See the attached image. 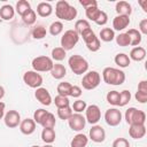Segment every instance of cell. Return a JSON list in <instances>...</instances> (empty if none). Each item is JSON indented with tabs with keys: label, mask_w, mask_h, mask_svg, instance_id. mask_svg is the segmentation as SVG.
I'll return each mask as SVG.
<instances>
[{
	"label": "cell",
	"mask_w": 147,
	"mask_h": 147,
	"mask_svg": "<svg viewBox=\"0 0 147 147\" xmlns=\"http://www.w3.org/2000/svg\"><path fill=\"white\" fill-rule=\"evenodd\" d=\"M102 78L106 84L118 86L125 82V72L117 68L107 67L102 71Z\"/></svg>",
	"instance_id": "obj_1"
},
{
	"label": "cell",
	"mask_w": 147,
	"mask_h": 147,
	"mask_svg": "<svg viewBox=\"0 0 147 147\" xmlns=\"http://www.w3.org/2000/svg\"><path fill=\"white\" fill-rule=\"evenodd\" d=\"M55 15L57 18L60 20H63V21H72L76 18L77 16V9L69 5L68 1L65 0H60L56 2V6H55Z\"/></svg>",
	"instance_id": "obj_2"
},
{
	"label": "cell",
	"mask_w": 147,
	"mask_h": 147,
	"mask_svg": "<svg viewBox=\"0 0 147 147\" xmlns=\"http://www.w3.org/2000/svg\"><path fill=\"white\" fill-rule=\"evenodd\" d=\"M68 64L75 75H83V74H86L88 70V62L86 61V59L77 54L71 55L69 57Z\"/></svg>",
	"instance_id": "obj_3"
},
{
	"label": "cell",
	"mask_w": 147,
	"mask_h": 147,
	"mask_svg": "<svg viewBox=\"0 0 147 147\" xmlns=\"http://www.w3.org/2000/svg\"><path fill=\"white\" fill-rule=\"evenodd\" d=\"M125 121L129 125H133V124H145L146 122V114L142 110H139L134 107L129 108L125 111Z\"/></svg>",
	"instance_id": "obj_4"
},
{
	"label": "cell",
	"mask_w": 147,
	"mask_h": 147,
	"mask_svg": "<svg viewBox=\"0 0 147 147\" xmlns=\"http://www.w3.org/2000/svg\"><path fill=\"white\" fill-rule=\"evenodd\" d=\"M79 40V34L74 30V29H70V30H67L62 37H61V47L67 52V51H70L72 49L77 42Z\"/></svg>",
	"instance_id": "obj_5"
},
{
	"label": "cell",
	"mask_w": 147,
	"mask_h": 147,
	"mask_svg": "<svg viewBox=\"0 0 147 147\" xmlns=\"http://www.w3.org/2000/svg\"><path fill=\"white\" fill-rule=\"evenodd\" d=\"M32 68L33 71L37 72H46V71H51L54 63L53 60L46 55H41V56H37L32 60Z\"/></svg>",
	"instance_id": "obj_6"
},
{
	"label": "cell",
	"mask_w": 147,
	"mask_h": 147,
	"mask_svg": "<svg viewBox=\"0 0 147 147\" xmlns=\"http://www.w3.org/2000/svg\"><path fill=\"white\" fill-rule=\"evenodd\" d=\"M80 36L83 37V40L86 44V47L90 52H98L100 49V47H101L100 39L95 36V33L92 29H88V30L84 31Z\"/></svg>",
	"instance_id": "obj_7"
},
{
	"label": "cell",
	"mask_w": 147,
	"mask_h": 147,
	"mask_svg": "<svg viewBox=\"0 0 147 147\" xmlns=\"http://www.w3.org/2000/svg\"><path fill=\"white\" fill-rule=\"evenodd\" d=\"M101 82V76L98 71L95 70H92V71H88L84 75L83 79H82V85L85 90L87 91H91V90H94L99 86Z\"/></svg>",
	"instance_id": "obj_8"
},
{
	"label": "cell",
	"mask_w": 147,
	"mask_h": 147,
	"mask_svg": "<svg viewBox=\"0 0 147 147\" xmlns=\"http://www.w3.org/2000/svg\"><path fill=\"white\" fill-rule=\"evenodd\" d=\"M23 82L31 88L41 87L42 84V76L33 70H28L23 75Z\"/></svg>",
	"instance_id": "obj_9"
},
{
	"label": "cell",
	"mask_w": 147,
	"mask_h": 147,
	"mask_svg": "<svg viewBox=\"0 0 147 147\" xmlns=\"http://www.w3.org/2000/svg\"><path fill=\"white\" fill-rule=\"evenodd\" d=\"M101 118V110L96 105H90L85 109V119L87 123L95 125Z\"/></svg>",
	"instance_id": "obj_10"
},
{
	"label": "cell",
	"mask_w": 147,
	"mask_h": 147,
	"mask_svg": "<svg viewBox=\"0 0 147 147\" xmlns=\"http://www.w3.org/2000/svg\"><path fill=\"white\" fill-rule=\"evenodd\" d=\"M105 121L109 126H117L122 122V113L117 108H109L105 113Z\"/></svg>",
	"instance_id": "obj_11"
},
{
	"label": "cell",
	"mask_w": 147,
	"mask_h": 147,
	"mask_svg": "<svg viewBox=\"0 0 147 147\" xmlns=\"http://www.w3.org/2000/svg\"><path fill=\"white\" fill-rule=\"evenodd\" d=\"M68 124H69V126H70V129L72 130V131H76V132H79V131H82L84 127H85V125H86V119H85V117L82 115V114H72L70 117H69V119H68Z\"/></svg>",
	"instance_id": "obj_12"
},
{
	"label": "cell",
	"mask_w": 147,
	"mask_h": 147,
	"mask_svg": "<svg viewBox=\"0 0 147 147\" xmlns=\"http://www.w3.org/2000/svg\"><path fill=\"white\" fill-rule=\"evenodd\" d=\"M3 121H5V125L9 129H14L17 127L21 123V115L17 110H9L3 116Z\"/></svg>",
	"instance_id": "obj_13"
},
{
	"label": "cell",
	"mask_w": 147,
	"mask_h": 147,
	"mask_svg": "<svg viewBox=\"0 0 147 147\" xmlns=\"http://www.w3.org/2000/svg\"><path fill=\"white\" fill-rule=\"evenodd\" d=\"M90 139L94 142H103L106 139V131L101 125H93L90 130Z\"/></svg>",
	"instance_id": "obj_14"
},
{
	"label": "cell",
	"mask_w": 147,
	"mask_h": 147,
	"mask_svg": "<svg viewBox=\"0 0 147 147\" xmlns=\"http://www.w3.org/2000/svg\"><path fill=\"white\" fill-rule=\"evenodd\" d=\"M34 98L42 105V106H49L52 103V96L48 92V90H46L45 87H38L36 88L34 92Z\"/></svg>",
	"instance_id": "obj_15"
},
{
	"label": "cell",
	"mask_w": 147,
	"mask_h": 147,
	"mask_svg": "<svg viewBox=\"0 0 147 147\" xmlns=\"http://www.w3.org/2000/svg\"><path fill=\"white\" fill-rule=\"evenodd\" d=\"M130 24V16H125V15H117L114 17L113 20V30L116 31H122L125 28H127Z\"/></svg>",
	"instance_id": "obj_16"
},
{
	"label": "cell",
	"mask_w": 147,
	"mask_h": 147,
	"mask_svg": "<svg viewBox=\"0 0 147 147\" xmlns=\"http://www.w3.org/2000/svg\"><path fill=\"white\" fill-rule=\"evenodd\" d=\"M129 134L133 139H141L146 134V126L145 124H133L129 127Z\"/></svg>",
	"instance_id": "obj_17"
},
{
	"label": "cell",
	"mask_w": 147,
	"mask_h": 147,
	"mask_svg": "<svg viewBox=\"0 0 147 147\" xmlns=\"http://www.w3.org/2000/svg\"><path fill=\"white\" fill-rule=\"evenodd\" d=\"M20 130L25 136L32 134L34 132V130H36V123H34L33 118H25V119L21 121V123H20Z\"/></svg>",
	"instance_id": "obj_18"
},
{
	"label": "cell",
	"mask_w": 147,
	"mask_h": 147,
	"mask_svg": "<svg viewBox=\"0 0 147 147\" xmlns=\"http://www.w3.org/2000/svg\"><path fill=\"white\" fill-rule=\"evenodd\" d=\"M130 60H133L136 62H140L146 57V49L141 46H136L130 52Z\"/></svg>",
	"instance_id": "obj_19"
},
{
	"label": "cell",
	"mask_w": 147,
	"mask_h": 147,
	"mask_svg": "<svg viewBox=\"0 0 147 147\" xmlns=\"http://www.w3.org/2000/svg\"><path fill=\"white\" fill-rule=\"evenodd\" d=\"M115 10L117 13V15H125V16H130L132 13V7L129 2L126 1H118L115 6Z\"/></svg>",
	"instance_id": "obj_20"
},
{
	"label": "cell",
	"mask_w": 147,
	"mask_h": 147,
	"mask_svg": "<svg viewBox=\"0 0 147 147\" xmlns=\"http://www.w3.org/2000/svg\"><path fill=\"white\" fill-rule=\"evenodd\" d=\"M53 13V7L49 2H39L37 6V14L41 17H48Z\"/></svg>",
	"instance_id": "obj_21"
},
{
	"label": "cell",
	"mask_w": 147,
	"mask_h": 147,
	"mask_svg": "<svg viewBox=\"0 0 147 147\" xmlns=\"http://www.w3.org/2000/svg\"><path fill=\"white\" fill-rule=\"evenodd\" d=\"M51 75L54 79H62L65 75H67V69L63 64L60 63H55L51 70Z\"/></svg>",
	"instance_id": "obj_22"
},
{
	"label": "cell",
	"mask_w": 147,
	"mask_h": 147,
	"mask_svg": "<svg viewBox=\"0 0 147 147\" xmlns=\"http://www.w3.org/2000/svg\"><path fill=\"white\" fill-rule=\"evenodd\" d=\"M87 144H88V138L84 133H78L72 138L70 146L71 147H86Z\"/></svg>",
	"instance_id": "obj_23"
},
{
	"label": "cell",
	"mask_w": 147,
	"mask_h": 147,
	"mask_svg": "<svg viewBox=\"0 0 147 147\" xmlns=\"http://www.w3.org/2000/svg\"><path fill=\"white\" fill-rule=\"evenodd\" d=\"M126 34L129 36V38H130V45L131 46H139V44L141 42V39H142V37H141V33L138 31V30H136V29H130L127 32H126Z\"/></svg>",
	"instance_id": "obj_24"
},
{
	"label": "cell",
	"mask_w": 147,
	"mask_h": 147,
	"mask_svg": "<svg viewBox=\"0 0 147 147\" xmlns=\"http://www.w3.org/2000/svg\"><path fill=\"white\" fill-rule=\"evenodd\" d=\"M15 15V9L13 6L10 5H3L1 8H0V17L5 21H9L14 17Z\"/></svg>",
	"instance_id": "obj_25"
},
{
	"label": "cell",
	"mask_w": 147,
	"mask_h": 147,
	"mask_svg": "<svg viewBox=\"0 0 147 147\" xmlns=\"http://www.w3.org/2000/svg\"><path fill=\"white\" fill-rule=\"evenodd\" d=\"M55 138H56V134H55V131L54 129H42V132H41V140L45 142V144H53L55 141Z\"/></svg>",
	"instance_id": "obj_26"
},
{
	"label": "cell",
	"mask_w": 147,
	"mask_h": 147,
	"mask_svg": "<svg viewBox=\"0 0 147 147\" xmlns=\"http://www.w3.org/2000/svg\"><path fill=\"white\" fill-rule=\"evenodd\" d=\"M114 61H115V63H116L119 68H126V67H129L130 63H131V60H130L129 55H126V54H124V53H118V54L115 56Z\"/></svg>",
	"instance_id": "obj_27"
},
{
	"label": "cell",
	"mask_w": 147,
	"mask_h": 147,
	"mask_svg": "<svg viewBox=\"0 0 147 147\" xmlns=\"http://www.w3.org/2000/svg\"><path fill=\"white\" fill-rule=\"evenodd\" d=\"M100 39L105 42H109L113 41L115 39V31L110 28H103L100 31Z\"/></svg>",
	"instance_id": "obj_28"
},
{
	"label": "cell",
	"mask_w": 147,
	"mask_h": 147,
	"mask_svg": "<svg viewBox=\"0 0 147 147\" xmlns=\"http://www.w3.org/2000/svg\"><path fill=\"white\" fill-rule=\"evenodd\" d=\"M71 87L72 85L68 82H61L59 85H57V93L59 95H62V96H70V92H71Z\"/></svg>",
	"instance_id": "obj_29"
},
{
	"label": "cell",
	"mask_w": 147,
	"mask_h": 147,
	"mask_svg": "<svg viewBox=\"0 0 147 147\" xmlns=\"http://www.w3.org/2000/svg\"><path fill=\"white\" fill-rule=\"evenodd\" d=\"M29 9H31V6H30V2L26 1V0H20L17 3H16V7H15V10L16 13L22 17Z\"/></svg>",
	"instance_id": "obj_30"
},
{
	"label": "cell",
	"mask_w": 147,
	"mask_h": 147,
	"mask_svg": "<svg viewBox=\"0 0 147 147\" xmlns=\"http://www.w3.org/2000/svg\"><path fill=\"white\" fill-rule=\"evenodd\" d=\"M55 124H56L55 116H54L52 113H48V114L46 115V117L42 119V122H41L40 125H41L44 129H54Z\"/></svg>",
	"instance_id": "obj_31"
},
{
	"label": "cell",
	"mask_w": 147,
	"mask_h": 147,
	"mask_svg": "<svg viewBox=\"0 0 147 147\" xmlns=\"http://www.w3.org/2000/svg\"><path fill=\"white\" fill-rule=\"evenodd\" d=\"M37 20V14L33 9H29L23 16H22V21L26 24V25H32L36 23Z\"/></svg>",
	"instance_id": "obj_32"
},
{
	"label": "cell",
	"mask_w": 147,
	"mask_h": 147,
	"mask_svg": "<svg viewBox=\"0 0 147 147\" xmlns=\"http://www.w3.org/2000/svg\"><path fill=\"white\" fill-rule=\"evenodd\" d=\"M88 29H91V25H90V23H88V21H86V20H78V21H76V23H75V31L78 33V34H82L84 31H86V30H88Z\"/></svg>",
	"instance_id": "obj_33"
},
{
	"label": "cell",
	"mask_w": 147,
	"mask_h": 147,
	"mask_svg": "<svg viewBox=\"0 0 147 147\" xmlns=\"http://www.w3.org/2000/svg\"><path fill=\"white\" fill-rule=\"evenodd\" d=\"M100 9L98 8V6H93V7H88V8H85V15L86 17L90 20V21H93L95 22L99 14H100Z\"/></svg>",
	"instance_id": "obj_34"
},
{
	"label": "cell",
	"mask_w": 147,
	"mask_h": 147,
	"mask_svg": "<svg viewBox=\"0 0 147 147\" xmlns=\"http://www.w3.org/2000/svg\"><path fill=\"white\" fill-rule=\"evenodd\" d=\"M67 55V52L62 48V47H55L52 49V60H55V61H62L64 60Z\"/></svg>",
	"instance_id": "obj_35"
},
{
	"label": "cell",
	"mask_w": 147,
	"mask_h": 147,
	"mask_svg": "<svg viewBox=\"0 0 147 147\" xmlns=\"http://www.w3.org/2000/svg\"><path fill=\"white\" fill-rule=\"evenodd\" d=\"M107 102L111 106H118V101H119V92L117 91H110L107 93L106 95Z\"/></svg>",
	"instance_id": "obj_36"
},
{
	"label": "cell",
	"mask_w": 147,
	"mask_h": 147,
	"mask_svg": "<svg viewBox=\"0 0 147 147\" xmlns=\"http://www.w3.org/2000/svg\"><path fill=\"white\" fill-rule=\"evenodd\" d=\"M63 31V24L61 21H55L49 25V33L52 36H59Z\"/></svg>",
	"instance_id": "obj_37"
},
{
	"label": "cell",
	"mask_w": 147,
	"mask_h": 147,
	"mask_svg": "<svg viewBox=\"0 0 147 147\" xmlns=\"http://www.w3.org/2000/svg\"><path fill=\"white\" fill-rule=\"evenodd\" d=\"M72 109L70 106L68 107H64V108H59L57 109V116L60 119H63V121H68L69 117L72 115Z\"/></svg>",
	"instance_id": "obj_38"
},
{
	"label": "cell",
	"mask_w": 147,
	"mask_h": 147,
	"mask_svg": "<svg viewBox=\"0 0 147 147\" xmlns=\"http://www.w3.org/2000/svg\"><path fill=\"white\" fill-rule=\"evenodd\" d=\"M46 33H47L46 28L42 26V25H37V26L33 28V30H32V37H33L34 39H38V40L45 38V37H46Z\"/></svg>",
	"instance_id": "obj_39"
},
{
	"label": "cell",
	"mask_w": 147,
	"mask_h": 147,
	"mask_svg": "<svg viewBox=\"0 0 147 147\" xmlns=\"http://www.w3.org/2000/svg\"><path fill=\"white\" fill-rule=\"evenodd\" d=\"M130 100H131V93H130V91L124 90V91H122V92L119 93L118 106H119V107H124V106H126V105L130 102Z\"/></svg>",
	"instance_id": "obj_40"
},
{
	"label": "cell",
	"mask_w": 147,
	"mask_h": 147,
	"mask_svg": "<svg viewBox=\"0 0 147 147\" xmlns=\"http://www.w3.org/2000/svg\"><path fill=\"white\" fill-rule=\"evenodd\" d=\"M115 39H116L117 45L121 46V47H125V46L130 45V38L126 34V32L125 33H119L118 36H115Z\"/></svg>",
	"instance_id": "obj_41"
},
{
	"label": "cell",
	"mask_w": 147,
	"mask_h": 147,
	"mask_svg": "<svg viewBox=\"0 0 147 147\" xmlns=\"http://www.w3.org/2000/svg\"><path fill=\"white\" fill-rule=\"evenodd\" d=\"M47 114H48V111L45 110V109H42V108L37 109V110L33 113V121H34V123H36V124H41L42 119L46 117Z\"/></svg>",
	"instance_id": "obj_42"
},
{
	"label": "cell",
	"mask_w": 147,
	"mask_h": 147,
	"mask_svg": "<svg viewBox=\"0 0 147 147\" xmlns=\"http://www.w3.org/2000/svg\"><path fill=\"white\" fill-rule=\"evenodd\" d=\"M54 103L55 106L59 108H64V107H68L70 106V102H69V99L67 96H62V95H56L55 99H54Z\"/></svg>",
	"instance_id": "obj_43"
},
{
	"label": "cell",
	"mask_w": 147,
	"mask_h": 147,
	"mask_svg": "<svg viewBox=\"0 0 147 147\" xmlns=\"http://www.w3.org/2000/svg\"><path fill=\"white\" fill-rule=\"evenodd\" d=\"M86 107H87L86 102H85L84 100H79V99H78V100H76V101L74 102V105H72L71 109H72L74 111H76L77 114H80V113L85 111Z\"/></svg>",
	"instance_id": "obj_44"
},
{
	"label": "cell",
	"mask_w": 147,
	"mask_h": 147,
	"mask_svg": "<svg viewBox=\"0 0 147 147\" xmlns=\"http://www.w3.org/2000/svg\"><path fill=\"white\" fill-rule=\"evenodd\" d=\"M111 147H130V142L125 138H117L114 140Z\"/></svg>",
	"instance_id": "obj_45"
},
{
	"label": "cell",
	"mask_w": 147,
	"mask_h": 147,
	"mask_svg": "<svg viewBox=\"0 0 147 147\" xmlns=\"http://www.w3.org/2000/svg\"><path fill=\"white\" fill-rule=\"evenodd\" d=\"M107 22H108V15L106 14V11L101 10L100 14H99V16H98V18H96V21L94 23L101 26V25H105Z\"/></svg>",
	"instance_id": "obj_46"
},
{
	"label": "cell",
	"mask_w": 147,
	"mask_h": 147,
	"mask_svg": "<svg viewBox=\"0 0 147 147\" xmlns=\"http://www.w3.org/2000/svg\"><path fill=\"white\" fill-rule=\"evenodd\" d=\"M134 98H136V100H137L138 102H140V103H146V102H147V93H145V92H139V91H137Z\"/></svg>",
	"instance_id": "obj_47"
},
{
	"label": "cell",
	"mask_w": 147,
	"mask_h": 147,
	"mask_svg": "<svg viewBox=\"0 0 147 147\" xmlns=\"http://www.w3.org/2000/svg\"><path fill=\"white\" fill-rule=\"evenodd\" d=\"M82 93H83V91H82V88H80L79 86L72 85L71 92H70V96H72V98H79V96L82 95Z\"/></svg>",
	"instance_id": "obj_48"
},
{
	"label": "cell",
	"mask_w": 147,
	"mask_h": 147,
	"mask_svg": "<svg viewBox=\"0 0 147 147\" xmlns=\"http://www.w3.org/2000/svg\"><path fill=\"white\" fill-rule=\"evenodd\" d=\"M79 3H80L84 8L98 6V1H96V0H79Z\"/></svg>",
	"instance_id": "obj_49"
},
{
	"label": "cell",
	"mask_w": 147,
	"mask_h": 147,
	"mask_svg": "<svg viewBox=\"0 0 147 147\" xmlns=\"http://www.w3.org/2000/svg\"><path fill=\"white\" fill-rule=\"evenodd\" d=\"M141 34H147V18H144L140 21L139 23V30H138Z\"/></svg>",
	"instance_id": "obj_50"
},
{
	"label": "cell",
	"mask_w": 147,
	"mask_h": 147,
	"mask_svg": "<svg viewBox=\"0 0 147 147\" xmlns=\"http://www.w3.org/2000/svg\"><path fill=\"white\" fill-rule=\"evenodd\" d=\"M138 91H139V92H145V93H147V82H146V80H141V82L138 84Z\"/></svg>",
	"instance_id": "obj_51"
},
{
	"label": "cell",
	"mask_w": 147,
	"mask_h": 147,
	"mask_svg": "<svg viewBox=\"0 0 147 147\" xmlns=\"http://www.w3.org/2000/svg\"><path fill=\"white\" fill-rule=\"evenodd\" d=\"M5 108H6V105L0 101V119L3 118V116H5Z\"/></svg>",
	"instance_id": "obj_52"
},
{
	"label": "cell",
	"mask_w": 147,
	"mask_h": 147,
	"mask_svg": "<svg viewBox=\"0 0 147 147\" xmlns=\"http://www.w3.org/2000/svg\"><path fill=\"white\" fill-rule=\"evenodd\" d=\"M139 5L141 6L142 10L146 13L147 11V0H139Z\"/></svg>",
	"instance_id": "obj_53"
},
{
	"label": "cell",
	"mask_w": 147,
	"mask_h": 147,
	"mask_svg": "<svg viewBox=\"0 0 147 147\" xmlns=\"http://www.w3.org/2000/svg\"><path fill=\"white\" fill-rule=\"evenodd\" d=\"M3 95H5V88L0 85V100L3 98Z\"/></svg>",
	"instance_id": "obj_54"
},
{
	"label": "cell",
	"mask_w": 147,
	"mask_h": 147,
	"mask_svg": "<svg viewBox=\"0 0 147 147\" xmlns=\"http://www.w3.org/2000/svg\"><path fill=\"white\" fill-rule=\"evenodd\" d=\"M44 147H54V146H52V145H49V144H46Z\"/></svg>",
	"instance_id": "obj_55"
},
{
	"label": "cell",
	"mask_w": 147,
	"mask_h": 147,
	"mask_svg": "<svg viewBox=\"0 0 147 147\" xmlns=\"http://www.w3.org/2000/svg\"><path fill=\"white\" fill-rule=\"evenodd\" d=\"M31 147H40V146H36V145H34V146H31Z\"/></svg>",
	"instance_id": "obj_56"
}]
</instances>
